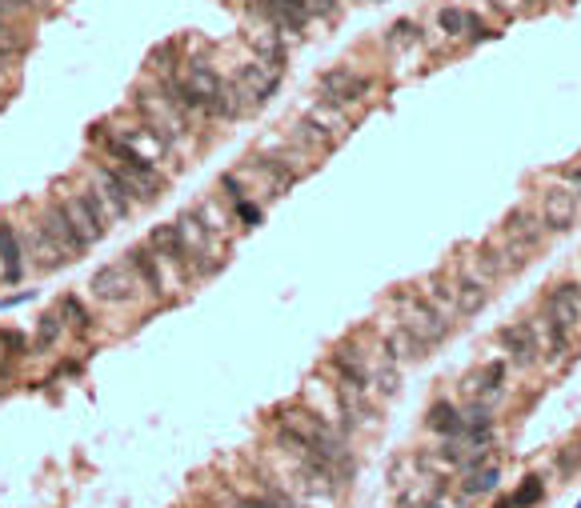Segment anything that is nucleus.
Listing matches in <instances>:
<instances>
[{
  "label": "nucleus",
  "instance_id": "30",
  "mask_svg": "<svg viewBox=\"0 0 581 508\" xmlns=\"http://www.w3.org/2000/svg\"><path fill=\"white\" fill-rule=\"evenodd\" d=\"M397 392H401V364L381 357L373 364V377H369V396H373L377 404H385V401H393Z\"/></svg>",
  "mask_w": 581,
  "mask_h": 508
},
{
  "label": "nucleus",
  "instance_id": "43",
  "mask_svg": "<svg viewBox=\"0 0 581 508\" xmlns=\"http://www.w3.org/2000/svg\"><path fill=\"white\" fill-rule=\"evenodd\" d=\"M557 469H561V476H574L581 469V441L569 444L566 452H557Z\"/></svg>",
  "mask_w": 581,
  "mask_h": 508
},
{
  "label": "nucleus",
  "instance_id": "27",
  "mask_svg": "<svg viewBox=\"0 0 581 508\" xmlns=\"http://www.w3.org/2000/svg\"><path fill=\"white\" fill-rule=\"evenodd\" d=\"M289 145H297L301 152H305V157H325V152L337 148V140L329 137L325 128H317L305 113H301V117L293 120V128H289Z\"/></svg>",
  "mask_w": 581,
  "mask_h": 508
},
{
  "label": "nucleus",
  "instance_id": "15",
  "mask_svg": "<svg viewBox=\"0 0 581 508\" xmlns=\"http://www.w3.org/2000/svg\"><path fill=\"white\" fill-rule=\"evenodd\" d=\"M541 312L554 317L561 329H569L574 337H581V280H557L545 289L541 297Z\"/></svg>",
  "mask_w": 581,
  "mask_h": 508
},
{
  "label": "nucleus",
  "instance_id": "46",
  "mask_svg": "<svg viewBox=\"0 0 581 508\" xmlns=\"http://www.w3.org/2000/svg\"><path fill=\"white\" fill-rule=\"evenodd\" d=\"M566 185H569V188H574V197L581 200V165H574V168H569V172H566Z\"/></svg>",
  "mask_w": 581,
  "mask_h": 508
},
{
  "label": "nucleus",
  "instance_id": "47",
  "mask_svg": "<svg viewBox=\"0 0 581 508\" xmlns=\"http://www.w3.org/2000/svg\"><path fill=\"white\" fill-rule=\"evenodd\" d=\"M494 508H517V504H514V496H497V504H494Z\"/></svg>",
  "mask_w": 581,
  "mask_h": 508
},
{
  "label": "nucleus",
  "instance_id": "5",
  "mask_svg": "<svg viewBox=\"0 0 581 508\" xmlns=\"http://www.w3.org/2000/svg\"><path fill=\"white\" fill-rule=\"evenodd\" d=\"M385 357V352H369L357 337H345L333 344V352L325 357V369L333 372L337 384H349V389H365L369 392V377H373V364Z\"/></svg>",
  "mask_w": 581,
  "mask_h": 508
},
{
  "label": "nucleus",
  "instance_id": "10",
  "mask_svg": "<svg viewBox=\"0 0 581 508\" xmlns=\"http://www.w3.org/2000/svg\"><path fill=\"white\" fill-rule=\"evenodd\" d=\"M125 264L133 269V277H137L140 289H145V297H153V300L165 304L168 292L177 289V280L168 277V269L160 264V257L148 245H133V249H128L125 252Z\"/></svg>",
  "mask_w": 581,
  "mask_h": 508
},
{
  "label": "nucleus",
  "instance_id": "40",
  "mask_svg": "<svg viewBox=\"0 0 581 508\" xmlns=\"http://www.w3.org/2000/svg\"><path fill=\"white\" fill-rule=\"evenodd\" d=\"M437 28L445 36H465V8H441L437 13Z\"/></svg>",
  "mask_w": 581,
  "mask_h": 508
},
{
  "label": "nucleus",
  "instance_id": "14",
  "mask_svg": "<svg viewBox=\"0 0 581 508\" xmlns=\"http://www.w3.org/2000/svg\"><path fill=\"white\" fill-rule=\"evenodd\" d=\"M577 212H581V200L574 197V188L569 185H549L541 188V205H537V217L541 225H545L549 237H557V232H569L577 225Z\"/></svg>",
  "mask_w": 581,
  "mask_h": 508
},
{
  "label": "nucleus",
  "instance_id": "44",
  "mask_svg": "<svg viewBox=\"0 0 581 508\" xmlns=\"http://www.w3.org/2000/svg\"><path fill=\"white\" fill-rule=\"evenodd\" d=\"M341 13V0H309V16L313 20H333Z\"/></svg>",
  "mask_w": 581,
  "mask_h": 508
},
{
  "label": "nucleus",
  "instance_id": "12",
  "mask_svg": "<svg viewBox=\"0 0 581 508\" xmlns=\"http://www.w3.org/2000/svg\"><path fill=\"white\" fill-rule=\"evenodd\" d=\"M145 245L160 257V264L168 269V277H173L177 284H189V264H193V252H189L185 237H180V229L173 225V220H168V225H153V232H148Z\"/></svg>",
  "mask_w": 581,
  "mask_h": 508
},
{
  "label": "nucleus",
  "instance_id": "6",
  "mask_svg": "<svg viewBox=\"0 0 581 508\" xmlns=\"http://www.w3.org/2000/svg\"><path fill=\"white\" fill-rule=\"evenodd\" d=\"M88 292H93V300L113 304V309H125V304H137L140 297H145V289L137 284L133 269H128L125 260L100 264L93 277H88Z\"/></svg>",
  "mask_w": 581,
  "mask_h": 508
},
{
  "label": "nucleus",
  "instance_id": "42",
  "mask_svg": "<svg viewBox=\"0 0 581 508\" xmlns=\"http://www.w3.org/2000/svg\"><path fill=\"white\" fill-rule=\"evenodd\" d=\"M28 8L16 5V0H0V28H16L20 20H25Z\"/></svg>",
  "mask_w": 581,
  "mask_h": 508
},
{
  "label": "nucleus",
  "instance_id": "48",
  "mask_svg": "<svg viewBox=\"0 0 581 508\" xmlns=\"http://www.w3.org/2000/svg\"><path fill=\"white\" fill-rule=\"evenodd\" d=\"M557 0H529V8H554Z\"/></svg>",
  "mask_w": 581,
  "mask_h": 508
},
{
  "label": "nucleus",
  "instance_id": "35",
  "mask_svg": "<svg viewBox=\"0 0 581 508\" xmlns=\"http://www.w3.org/2000/svg\"><path fill=\"white\" fill-rule=\"evenodd\" d=\"M421 40H425V33H421L417 20H393L389 33H385V48L397 53V48H413V45H421Z\"/></svg>",
  "mask_w": 581,
  "mask_h": 508
},
{
  "label": "nucleus",
  "instance_id": "19",
  "mask_svg": "<svg viewBox=\"0 0 581 508\" xmlns=\"http://www.w3.org/2000/svg\"><path fill=\"white\" fill-rule=\"evenodd\" d=\"M501 237L514 240V245H525L529 252H537L541 245H545L549 232H545V225H541L537 208L517 205V208H509V212H505V220H501Z\"/></svg>",
  "mask_w": 581,
  "mask_h": 508
},
{
  "label": "nucleus",
  "instance_id": "29",
  "mask_svg": "<svg viewBox=\"0 0 581 508\" xmlns=\"http://www.w3.org/2000/svg\"><path fill=\"white\" fill-rule=\"evenodd\" d=\"M28 252H33V260H36L40 272H53V269H60V264H68V257L60 252V245L48 237L45 229H40V220L28 229Z\"/></svg>",
  "mask_w": 581,
  "mask_h": 508
},
{
  "label": "nucleus",
  "instance_id": "23",
  "mask_svg": "<svg viewBox=\"0 0 581 508\" xmlns=\"http://www.w3.org/2000/svg\"><path fill=\"white\" fill-rule=\"evenodd\" d=\"M501 489V461L485 464V469L469 472V476H457L454 484V501L457 504H474V501H485V496H494Z\"/></svg>",
  "mask_w": 581,
  "mask_h": 508
},
{
  "label": "nucleus",
  "instance_id": "8",
  "mask_svg": "<svg viewBox=\"0 0 581 508\" xmlns=\"http://www.w3.org/2000/svg\"><path fill=\"white\" fill-rule=\"evenodd\" d=\"M497 349L505 352V364H514L521 372L541 369V340L534 320H505L497 329Z\"/></svg>",
  "mask_w": 581,
  "mask_h": 508
},
{
  "label": "nucleus",
  "instance_id": "1",
  "mask_svg": "<svg viewBox=\"0 0 581 508\" xmlns=\"http://www.w3.org/2000/svg\"><path fill=\"white\" fill-rule=\"evenodd\" d=\"M389 300L401 304V320H405L409 329H413L417 337L429 344V352L441 349V344L454 337L457 320L449 317L445 309H437V304L429 300L421 289H413V284H409V289H393V292H389Z\"/></svg>",
  "mask_w": 581,
  "mask_h": 508
},
{
  "label": "nucleus",
  "instance_id": "17",
  "mask_svg": "<svg viewBox=\"0 0 581 508\" xmlns=\"http://www.w3.org/2000/svg\"><path fill=\"white\" fill-rule=\"evenodd\" d=\"M449 493H454V481L445 472H417L413 481H401L397 508H425V504L449 501Z\"/></svg>",
  "mask_w": 581,
  "mask_h": 508
},
{
  "label": "nucleus",
  "instance_id": "33",
  "mask_svg": "<svg viewBox=\"0 0 581 508\" xmlns=\"http://www.w3.org/2000/svg\"><path fill=\"white\" fill-rule=\"evenodd\" d=\"M65 317H60V309L56 312H45V317L36 320V337H33V349L36 352H53L60 340H65Z\"/></svg>",
  "mask_w": 581,
  "mask_h": 508
},
{
  "label": "nucleus",
  "instance_id": "38",
  "mask_svg": "<svg viewBox=\"0 0 581 508\" xmlns=\"http://www.w3.org/2000/svg\"><path fill=\"white\" fill-rule=\"evenodd\" d=\"M233 220H237V229L253 232L260 220H265V212H260V205H257L253 197H245V200H237V205H233Z\"/></svg>",
  "mask_w": 581,
  "mask_h": 508
},
{
  "label": "nucleus",
  "instance_id": "2",
  "mask_svg": "<svg viewBox=\"0 0 581 508\" xmlns=\"http://www.w3.org/2000/svg\"><path fill=\"white\" fill-rule=\"evenodd\" d=\"M529 252L525 245H514V240H481V245L469 252V269L477 272L481 280H489V284H501V280H509V277H517V272H525V264H529Z\"/></svg>",
  "mask_w": 581,
  "mask_h": 508
},
{
  "label": "nucleus",
  "instance_id": "20",
  "mask_svg": "<svg viewBox=\"0 0 581 508\" xmlns=\"http://www.w3.org/2000/svg\"><path fill=\"white\" fill-rule=\"evenodd\" d=\"M534 329H537V340H541V364L545 369H557V364L569 361V352H574L577 337L569 329H561L554 317H545V312H537L534 317Z\"/></svg>",
  "mask_w": 581,
  "mask_h": 508
},
{
  "label": "nucleus",
  "instance_id": "25",
  "mask_svg": "<svg viewBox=\"0 0 581 508\" xmlns=\"http://www.w3.org/2000/svg\"><path fill=\"white\" fill-rule=\"evenodd\" d=\"M257 113L253 100H249L240 88L233 85V76H225V85H220V93L213 97V105H209V120H217V125H233V120Z\"/></svg>",
  "mask_w": 581,
  "mask_h": 508
},
{
  "label": "nucleus",
  "instance_id": "11",
  "mask_svg": "<svg viewBox=\"0 0 581 508\" xmlns=\"http://www.w3.org/2000/svg\"><path fill=\"white\" fill-rule=\"evenodd\" d=\"M105 128L113 132L117 140H125V145L133 148L137 157H145L148 165H157V168L165 165L168 152H173V148H168V140L160 137V132L148 125V120H140V117H137V120H113V125H105Z\"/></svg>",
  "mask_w": 581,
  "mask_h": 508
},
{
  "label": "nucleus",
  "instance_id": "13",
  "mask_svg": "<svg viewBox=\"0 0 581 508\" xmlns=\"http://www.w3.org/2000/svg\"><path fill=\"white\" fill-rule=\"evenodd\" d=\"M454 304H457V320H474L481 317V312L489 309V300H494V284L489 280H481L474 269H469L465 260L457 264L454 272Z\"/></svg>",
  "mask_w": 581,
  "mask_h": 508
},
{
  "label": "nucleus",
  "instance_id": "3",
  "mask_svg": "<svg viewBox=\"0 0 581 508\" xmlns=\"http://www.w3.org/2000/svg\"><path fill=\"white\" fill-rule=\"evenodd\" d=\"M133 108H137V117L140 120H148L160 137L168 140V148H177V145H185L189 137H193V120H189L185 113H180L177 105H168L165 97H160V88H137V97H133Z\"/></svg>",
  "mask_w": 581,
  "mask_h": 508
},
{
  "label": "nucleus",
  "instance_id": "36",
  "mask_svg": "<svg viewBox=\"0 0 581 508\" xmlns=\"http://www.w3.org/2000/svg\"><path fill=\"white\" fill-rule=\"evenodd\" d=\"M509 496H514V504H517V508H537L541 501H545V476L529 472L525 481L517 484V493H509Z\"/></svg>",
  "mask_w": 581,
  "mask_h": 508
},
{
  "label": "nucleus",
  "instance_id": "45",
  "mask_svg": "<svg viewBox=\"0 0 581 508\" xmlns=\"http://www.w3.org/2000/svg\"><path fill=\"white\" fill-rule=\"evenodd\" d=\"M0 48H8V53H25V36H20L16 28H0Z\"/></svg>",
  "mask_w": 581,
  "mask_h": 508
},
{
  "label": "nucleus",
  "instance_id": "32",
  "mask_svg": "<svg viewBox=\"0 0 581 508\" xmlns=\"http://www.w3.org/2000/svg\"><path fill=\"white\" fill-rule=\"evenodd\" d=\"M421 292H425L429 300L437 304V309H445L449 317L457 320V304H454V277L449 272H433V277L421 280Z\"/></svg>",
  "mask_w": 581,
  "mask_h": 508
},
{
  "label": "nucleus",
  "instance_id": "39",
  "mask_svg": "<svg viewBox=\"0 0 581 508\" xmlns=\"http://www.w3.org/2000/svg\"><path fill=\"white\" fill-rule=\"evenodd\" d=\"M494 36H497V28H489L474 8H465V45H485V40H494Z\"/></svg>",
  "mask_w": 581,
  "mask_h": 508
},
{
  "label": "nucleus",
  "instance_id": "18",
  "mask_svg": "<svg viewBox=\"0 0 581 508\" xmlns=\"http://www.w3.org/2000/svg\"><path fill=\"white\" fill-rule=\"evenodd\" d=\"M40 229L48 232V237L60 245V252H65L68 260H76V257H85L88 252V245H85V237L73 229V220H68V212H65V205H60V197L56 200H48L45 205V212H40Z\"/></svg>",
  "mask_w": 581,
  "mask_h": 508
},
{
  "label": "nucleus",
  "instance_id": "28",
  "mask_svg": "<svg viewBox=\"0 0 581 508\" xmlns=\"http://www.w3.org/2000/svg\"><path fill=\"white\" fill-rule=\"evenodd\" d=\"M425 429L437 432L441 441H454V436H461V404L449 401V396H437V401L425 409Z\"/></svg>",
  "mask_w": 581,
  "mask_h": 508
},
{
  "label": "nucleus",
  "instance_id": "21",
  "mask_svg": "<svg viewBox=\"0 0 581 508\" xmlns=\"http://www.w3.org/2000/svg\"><path fill=\"white\" fill-rule=\"evenodd\" d=\"M233 85H237L249 100H253V108H260L269 97H277V88H280V73H273V68L260 65V60L253 56V60H245V65H237Z\"/></svg>",
  "mask_w": 581,
  "mask_h": 508
},
{
  "label": "nucleus",
  "instance_id": "22",
  "mask_svg": "<svg viewBox=\"0 0 581 508\" xmlns=\"http://www.w3.org/2000/svg\"><path fill=\"white\" fill-rule=\"evenodd\" d=\"M173 225L180 229V237H185V245L193 257H209V260H217V257H225V240L217 237L213 229L205 225V220L197 217V208H185V212H177V220Z\"/></svg>",
  "mask_w": 581,
  "mask_h": 508
},
{
  "label": "nucleus",
  "instance_id": "9",
  "mask_svg": "<svg viewBox=\"0 0 581 508\" xmlns=\"http://www.w3.org/2000/svg\"><path fill=\"white\" fill-rule=\"evenodd\" d=\"M88 185L97 188L100 205H105V212H108V220H113V225H125V220L140 208V205H137V197L128 192V185L117 177L113 168L105 165V160H97V165H93V177H88Z\"/></svg>",
  "mask_w": 581,
  "mask_h": 508
},
{
  "label": "nucleus",
  "instance_id": "4",
  "mask_svg": "<svg viewBox=\"0 0 581 508\" xmlns=\"http://www.w3.org/2000/svg\"><path fill=\"white\" fill-rule=\"evenodd\" d=\"M60 205H65L68 220H73V229L85 237L88 249L100 245V240L108 237V229H113V220H108V212H105V205H100V197H97L93 185H80L73 192H65V197H60Z\"/></svg>",
  "mask_w": 581,
  "mask_h": 508
},
{
  "label": "nucleus",
  "instance_id": "37",
  "mask_svg": "<svg viewBox=\"0 0 581 508\" xmlns=\"http://www.w3.org/2000/svg\"><path fill=\"white\" fill-rule=\"evenodd\" d=\"M217 197L225 200L229 208H233L237 200H245V197H249L245 177H240V172H220V177H217Z\"/></svg>",
  "mask_w": 581,
  "mask_h": 508
},
{
  "label": "nucleus",
  "instance_id": "7",
  "mask_svg": "<svg viewBox=\"0 0 581 508\" xmlns=\"http://www.w3.org/2000/svg\"><path fill=\"white\" fill-rule=\"evenodd\" d=\"M317 97L329 100V105H341V108H357L373 97V76L357 73V68H349V65H337V68L317 76Z\"/></svg>",
  "mask_w": 581,
  "mask_h": 508
},
{
  "label": "nucleus",
  "instance_id": "26",
  "mask_svg": "<svg viewBox=\"0 0 581 508\" xmlns=\"http://www.w3.org/2000/svg\"><path fill=\"white\" fill-rule=\"evenodd\" d=\"M0 280L5 284L25 280V245H20L16 229L8 220H0Z\"/></svg>",
  "mask_w": 581,
  "mask_h": 508
},
{
  "label": "nucleus",
  "instance_id": "16",
  "mask_svg": "<svg viewBox=\"0 0 581 508\" xmlns=\"http://www.w3.org/2000/svg\"><path fill=\"white\" fill-rule=\"evenodd\" d=\"M381 352H385L393 364H417V361H425L429 357V344L417 337L413 329H409L405 320H389L385 329H381Z\"/></svg>",
  "mask_w": 581,
  "mask_h": 508
},
{
  "label": "nucleus",
  "instance_id": "31",
  "mask_svg": "<svg viewBox=\"0 0 581 508\" xmlns=\"http://www.w3.org/2000/svg\"><path fill=\"white\" fill-rule=\"evenodd\" d=\"M505 377H509V364L501 357H494V361H485L481 369H474L465 381H461V392L474 396L481 389H505Z\"/></svg>",
  "mask_w": 581,
  "mask_h": 508
},
{
  "label": "nucleus",
  "instance_id": "41",
  "mask_svg": "<svg viewBox=\"0 0 581 508\" xmlns=\"http://www.w3.org/2000/svg\"><path fill=\"white\" fill-rule=\"evenodd\" d=\"M489 8L501 13V20H521L529 13V0H489Z\"/></svg>",
  "mask_w": 581,
  "mask_h": 508
},
{
  "label": "nucleus",
  "instance_id": "49",
  "mask_svg": "<svg viewBox=\"0 0 581 508\" xmlns=\"http://www.w3.org/2000/svg\"><path fill=\"white\" fill-rule=\"evenodd\" d=\"M377 5H381V0H377Z\"/></svg>",
  "mask_w": 581,
  "mask_h": 508
},
{
  "label": "nucleus",
  "instance_id": "34",
  "mask_svg": "<svg viewBox=\"0 0 581 508\" xmlns=\"http://www.w3.org/2000/svg\"><path fill=\"white\" fill-rule=\"evenodd\" d=\"M60 317H65V329H73L76 337H88V332L97 329L93 312L85 309V300H80V297H65V300H60Z\"/></svg>",
  "mask_w": 581,
  "mask_h": 508
},
{
  "label": "nucleus",
  "instance_id": "24",
  "mask_svg": "<svg viewBox=\"0 0 581 508\" xmlns=\"http://www.w3.org/2000/svg\"><path fill=\"white\" fill-rule=\"evenodd\" d=\"M301 113L313 120L317 128H325L333 140H345L349 132H353V113H349V108H341V105H329V100H321V97L309 100Z\"/></svg>",
  "mask_w": 581,
  "mask_h": 508
}]
</instances>
